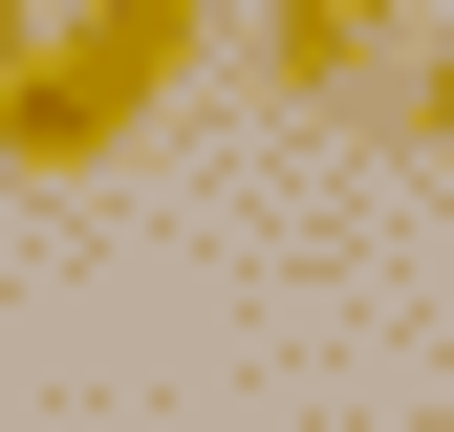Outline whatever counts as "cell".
Wrapping results in <instances>:
<instances>
[{"mask_svg":"<svg viewBox=\"0 0 454 432\" xmlns=\"http://www.w3.org/2000/svg\"><path fill=\"white\" fill-rule=\"evenodd\" d=\"M195 43H216V0H66L43 66L0 87V174H87V151H130L152 108L195 87Z\"/></svg>","mask_w":454,"mask_h":432,"instance_id":"1","label":"cell"},{"mask_svg":"<svg viewBox=\"0 0 454 432\" xmlns=\"http://www.w3.org/2000/svg\"><path fill=\"white\" fill-rule=\"evenodd\" d=\"M239 66H260L281 108H347V87L389 66V0H260V22H239Z\"/></svg>","mask_w":454,"mask_h":432,"instance_id":"2","label":"cell"},{"mask_svg":"<svg viewBox=\"0 0 454 432\" xmlns=\"http://www.w3.org/2000/svg\"><path fill=\"white\" fill-rule=\"evenodd\" d=\"M411 130H433V151H454V43H433V66H411Z\"/></svg>","mask_w":454,"mask_h":432,"instance_id":"3","label":"cell"},{"mask_svg":"<svg viewBox=\"0 0 454 432\" xmlns=\"http://www.w3.org/2000/svg\"><path fill=\"white\" fill-rule=\"evenodd\" d=\"M22 66H43V0H0V87H22Z\"/></svg>","mask_w":454,"mask_h":432,"instance_id":"4","label":"cell"}]
</instances>
